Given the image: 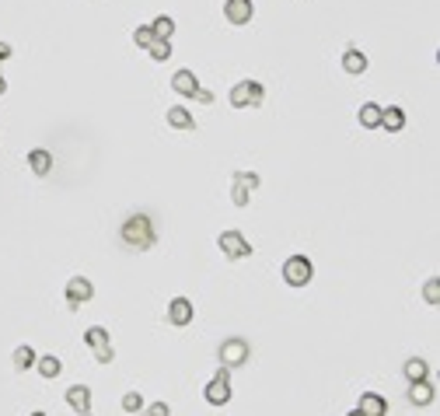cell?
I'll return each mask as SVG.
<instances>
[{"label": "cell", "instance_id": "obj_8", "mask_svg": "<svg viewBox=\"0 0 440 416\" xmlns=\"http://www.w3.org/2000/svg\"><path fill=\"white\" fill-rule=\"evenodd\" d=\"M63 297H67V308L74 311V308L87 304V301L95 297V284H91L87 277H70V280H67V291H63Z\"/></svg>", "mask_w": 440, "mask_h": 416}, {"label": "cell", "instance_id": "obj_11", "mask_svg": "<svg viewBox=\"0 0 440 416\" xmlns=\"http://www.w3.org/2000/svg\"><path fill=\"white\" fill-rule=\"evenodd\" d=\"M434 395H437V392H434V381H430V378H423V381H409V392H405L409 406H419V410H423V406L434 402Z\"/></svg>", "mask_w": 440, "mask_h": 416}, {"label": "cell", "instance_id": "obj_15", "mask_svg": "<svg viewBox=\"0 0 440 416\" xmlns=\"http://www.w3.org/2000/svg\"><path fill=\"white\" fill-rule=\"evenodd\" d=\"M357 410H360L363 416H385L388 413V402H385V395H377V392H363Z\"/></svg>", "mask_w": 440, "mask_h": 416}, {"label": "cell", "instance_id": "obj_1", "mask_svg": "<svg viewBox=\"0 0 440 416\" xmlns=\"http://www.w3.org/2000/svg\"><path fill=\"white\" fill-rule=\"evenodd\" d=\"M119 238H122V245H126V249H133V252H147V249H154V242H158L154 220H151L147 213H129V217L122 220Z\"/></svg>", "mask_w": 440, "mask_h": 416}, {"label": "cell", "instance_id": "obj_31", "mask_svg": "<svg viewBox=\"0 0 440 416\" xmlns=\"http://www.w3.org/2000/svg\"><path fill=\"white\" fill-rule=\"evenodd\" d=\"M193 98H196L200 105H213V91H206V87H200V91L193 95Z\"/></svg>", "mask_w": 440, "mask_h": 416}, {"label": "cell", "instance_id": "obj_20", "mask_svg": "<svg viewBox=\"0 0 440 416\" xmlns=\"http://www.w3.org/2000/svg\"><path fill=\"white\" fill-rule=\"evenodd\" d=\"M357 119H360L363 129H377V126H381V105H377V102H363Z\"/></svg>", "mask_w": 440, "mask_h": 416}, {"label": "cell", "instance_id": "obj_3", "mask_svg": "<svg viewBox=\"0 0 440 416\" xmlns=\"http://www.w3.org/2000/svg\"><path fill=\"white\" fill-rule=\"evenodd\" d=\"M227 102H231L235 109H259V105L266 102V87L259 81H238L231 87Z\"/></svg>", "mask_w": 440, "mask_h": 416}, {"label": "cell", "instance_id": "obj_5", "mask_svg": "<svg viewBox=\"0 0 440 416\" xmlns=\"http://www.w3.org/2000/svg\"><path fill=\"white\" fill-rule=\"evenodd\" d=\"M84 343L91 346V353H95L98 364H112V361H116V350H112V336H109V329L91 326V329L84 333Z\"/></svg>", "mask_w": 440, "mask_h": 416}, {"label": "cell", "instance_id": "obj_7", "mask_svg": "<svg viewBox=\"0 0 440 416\" xmlns=\"http://www.w3.org/2000/svg\"><path fill=\"white\" fill-rule=\"evenodd\" d=\"M217 245H220V252H224L231 262H241V259H248V255L255 252V249H252V242H248L241 231H235V228H231V231H220Z\"/></svg>", "mask_w": 440, "mask_h": 416}, {"label": "cell", "instance_id": "obj_10", "mask_svg": "<svg viewBox=\"0 0 440 416\" xmlns=\"http://www.w3.org/2000/svg\"><path fill=\"white\" fill-rule=\"evenodd\" d=\"M224 18L231 25H248L255 18V4L252 0H224Z\"/></svg>", "mask_w": 440, "mask_h": 416}, {"label": "cell", "instance_id": "obj_17", "mask_svg": "<svg viewBox=\"0 0 440 416\" xmlns=\"http://www.w3.org/2000/svg\"><path fill=\"white\" fill-rule=\"evenodd\" d=\"M36 361H39V353L28 346V343H21V346H14V357H11V364H14V371H32L36 368Z\"/></svg>", "mask_w": 440, "mask_h": 416}, {"label": "cell", "instance_id": "obj_4", "mask_svg": "<svg viewBox=\"0 0 440 416\" xmlns=\"http://www.w3.org/2000/svg\"><path fill=\"white\" fill-rule=\"evenodd\" d=\"M217 357H220V368H241V364H248V357H252V346H248V339H241V336H231V339H224L220 343V350H217Z\"/></svg>", "mask_w": 440, "mask_h": 416}, {"label": "cell", "instance_id": "obj_32", "mask_svg": "<svg viewBox=\"0 0 440 416\" xmlns=\"http://www.w3.org/2000/svg\"><path fill=\"white\" fill-rule=\"evenodd\" d=\"M11 53H14V49H11V42L0 39V63H4V60H11Z\"/></svg>", "mask_w": 440, "mask_h": 416}, {"label": "cell", "instance_id": "obj_33", "mask_svg": "<svg viewBox=\"0 0 440 416\" xmlns=\"http://www.w3.org/2000/svg\"><path fill=\"white\" fill-rule=\"evenodd\" d=\"M4 91H7V81H4V74H0V98H4Z\"/></svg>", "mask_w": 440, "mask_h": 416}, {"label": "cell", "instance_id": "obj_13", "mask_svg": "<svg viewBox=\"0 0 440 416\" xmlns=\"http://www.w3.org/2000/svg\"><path fill=\"white\" fill-rule=\"evenodd\" d=\"M171 91L182 95V98H193V95L200 91L196 74H193V70H175V74H171Z\"/></svg>", "mask_w": 440, "mask_h": 416}, {"label": "cell", "instance_id": "obj_35", "mask_svg": "<svg viewBox=\"0 0 440 416\" xmlns=\"http://www.w3.org/2000/svg\"><path fill=\"white\" fill-rule=\"evenodd\" d=\"M32 416H45V413H32Z\"/></svg>", "mask_w": 440, "mask_h": 416}, {"label": "cell", "instance_id": "obj_21", "mask_svg": "<svg viewBox=\"0 0 440 416\" xmlns=\"http://www.w3.org/2000/svg\"><path fill=\"white\" fill-rule=\"evenodd\" d=\"M402 375L409 378V381H423V378H430V364H426L423 357H409V361L402 364Z\"/></svg>", "mask_w": 440, "mask_h": 416}, {"label": "cell", "instance_id": "obj_30", "mask_svg": "<svg viewBox=\"0 0 440 416\" xmlns=\"http://www.w3.org/2000/svg\"><path fill=\"white\" fill-rule=\"evenodd\" d=\"M147 416H171V406H168V402H151V406H147Z\"/></svg>", "mask_w": 440, "mask_h": 416}, {"label": "cell", "instance_id": "obj_18", "mask_svg": "<svg viewBox=\"0 0 440 416\" xmlns=\"http://www.w3.org/2000/svg\"><path fill=\"white\" fill-rule=\"evenodd\" d=\"M28 168L39 175V178H45L49 175V168H53V154L45 151V147H36V151H28Z\"/></svg>", "mask_w": 440, "mask_h": 416}, {"label": "cell", "instance_id": "obj_9", "mask_svg": "<svg viewBox=\"0 0 440 416\" xmlns=\"http://www.w3.org/2000/svg\"><path fill=\"white\" fill-rule=\"evenodd\" d=\"M193 319H196V308H193V301H189V297H182V294H178V297H171V301H168V322H171L175 329H186Z\"/></svg>", "mask_w": 440, "mask_h": 416}, {"label": "cell", "instance_id": "obj_6", "mask_svg": "<svg viewBox=\"0 0 440 416\" xmlns=\"http://www.w3.org/2000/svg\"><path fill=\"white\" fill-rule=\"evenodd\" d=\"M203 399H206L210 406H227V402H231V371H227V368H220L217 375L206 381Z\"/></svg>", "mask_w": 440, "mask_h": 416}, {"label": "cell", "instance_id": "obj_27", "mask_svg": "<svg viewBox=\"0 0 440 416\" xmlns=\"http://www.w3.org/2000/svg\"><path fill=\"white\" fill-rule=\"evenodd\" d=\"M122 410H126V413H140V410H144V395H140V392H126V395H122Z\"/></svg>", "mask_w": 440, "mask_h": 416}, {"label": "cell", "instance_id": "obj_22", "mask_svg": "<svg viewBox=\"0 0 440 416\" xmlns=\"http://www.w3.org/2000/svg\"><path fill=\"white\" fill-rule=\"evenodd\" d=\"M36 371H39V378H60L63 375V361L53 357V353H45V357L36 361Z\"/></svg>", "mask_w": 440, "mask_h": 416}, {"label": "cell", "instance_id": "obj_19", "mask_svg": "<svg viewBox=\"0 0 440 416\" xmlns=\"http://www.w3.org/2000/svg\"><path fill=\"white\" fill-rule=\"evenodd\" d=\"M164 119H168V126H171V129H193V126H196L193 112H189V109H182V105H171Z\"/></svg>", "mask_w": 440, "mask_h": 416}, {"label": "cell", "instance_id": "obj_16", "mask_svg": "<svg viewBox=\"0 0 440 416\" xmlns=\"http://www.w3.org/2000/svg\"><path fill=\"white\" fill-rule=\"evenodd\" d=\"M377 129L402 133V129H405V112H402L399 105H388V109H381V126H377Z\"/></svg>", "mask_w": 440, "mask_h": 416}, {"label": "cell", "instance_id": "obj_34", "mask_svg": "<svg viewBox=\"0 0 440 416\" xmlns=\"http://www.w3.org/2000/svg\"><path fill=\"white\" fill-rule=\"evenodd\" d=\"M346 416H363V413H360V410H350V413H346Z\"/></svg>", "mask_w": 440, "mask_h": 416}, {"label": "cell", "instance_id": "obj_36", "mask_svg": "<svg viewBox=\"0 0 440 416\" xmlns=\"http://www.w3.org/2000/svg\"><path fill=\"white\" fill-rule=\"evenodd\" d=\"M87 416H91V413H87Z\"/></svg>", "mask_w": 440, "mask_h": 416}, {"label": "cell", "instance_id": "obj_2", "mask_svg": "<svg viewBox=\"0 0 440 416\" xmlns=\"http://www.w3.org/2000/svg\"><path fill=\"white\" fill-rule=\"evenodd\" d=\"M311 277H315V266H311L308 255H290V259H283V284H286V287H308Z\"/></svg>", "mask_w": 440, "mask_h": 416}, {"label": "cell", "instance_id": "obj_26", "mask_svg": "<svg viewBox=\"0 0 440 416\" xmlns=\"http://www.w3.org/2000/svg\"><path fill=\"white\" fill-rule=\"evenodd\" d=\"M133 42H136V49H151L154 46V32H151V25H140L136 32H133Z\"/></svg>", "mask_w": 440, "mask_h": 416}, {"label": "cell", "instance_id": "obj_24", "mask_svg": "<svg viewBox=\"0 0 440 416\" xmlns=\"http://www.w3.org/2000/svg\"><path fill=\"white\" fill-rule=\"evenodd\" d=\"M147 53H151V60H154V63L171 60V39H158L154 46H151V49H147Z\"/></svg>", "mask_w": 440, "mask_h": 416}, {"label": "cell", "instance_id": "obj_14", "mask_svg": "<svg viewBox=\"0 0 440 416\" xmlns=\"http://www.w3.org/2000/svg\"><path fill=\"white\" fill-rule=\"evenodd\" d=\"M367 67H370V63H367V53H360L357 46H346V49H343V70H346V74L357 78V74H363Z\"/></svg>", "mask_w": 440, "mask_h": 416}, {"label": "cell", "instance_id": "obj_12", "mask_svg": "<svg viewBox=\"0 0 440 416\" xmlns=\"http://www.w3.org/2000/svg\"><path fill=\"white\" fill-rule=\"evenodd\" d=\"M67 406L77 416H87L91 413V388L87 385H70L67 388Z\"/></svg>", "mask_w": 440, "mask_h": 416}, {"label": "cell", "instance_id": "obj_23", "mask_svg": "<svg viewBox=\"0 0 440 416\" xmlns=\"http://www.w3.org/2000/svg\"><path fill=\"white\" fill-rule=\"evenodd\" d=\"M151 32H154V39H171L175 36V18L171 14H158L154 25H151Z\"/></svg>", "mask_w": 440, "mask_h": 416}, {"label": "cell", "instance_id": "obj_28", "mask_svg": "<svg viewBox=\"0 0 440 416\" xmlns=\"http://www.w3.org/2000/svg\"><path fill=\"white\" fill-rule=\"evenodd\" d=\"M423 297H426V304H440V280L437 277H430V280L423 284Z\"/></svg>", "mask_w": 440, "mask_h": 416}, {"label": "cell", "instance_id": "obj_29", "mask_svg": "<svg viewBox=\"0 0 440 416\" xmlns=\"http://www.w3.org/2000/svg\"><path fill=\"white\" fill-rule=\"evenodd\" d=\"M248 196H252V189H245L238 182L231 186V203H235V207H248Z\"/></svg>", "mask_w": 440, "mask_h": 416}, {"label": "cell", "instance_id": "obj_25", "mask_svg": "<svg viewBox=\"0 0 440 416\" xmlns=\"http://www.w3.org/2000/svg\"><path fill=\"white\" fill-rule=\"evenodd\" d=\"M231 182H238V186H245V189H259V186H262L259 171H235V175H231Z\"/></svg>", "mask_w": 440, "mask_h": 416}]
</instances>
